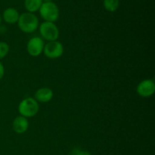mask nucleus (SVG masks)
<instances>
[{
  "label": "nucleus",
  "instance_id": "f257e3e1",
  "mask_svg": "<svg viewBox=\"0 0 155 155\" xmlns=\"http://www.w3.org/2000/svg\"><path fill=\"white\" fill-rule=\"evenodd\" d=\"M18 25L20 30L24 33H32L36 31L39 27V19L33 13L24 12L20 15Z\"/></svg>",
  "mask_w": 155,
  "mask_h": 155
},
{
  "label": "nucleus",
  "instance_id": "f03ea898",
  "mask_svg": "<svg viewBox=\"0 0 155 155\" xmlns=\"http://www.w3.org/2000/svg\"><path fill=\"white\" fill-rule=\"evenodd\" d=\"M39 103L32 97H28L23 99L18 105V112L20 115L26 118H30L36 116L39 112Z\"/></svg>",
  "mask_w": 155,
  "mask_h": 155
},
{
  "label": "nucleus",
  "instance_id": "7ed1b4c3",
  "mask_svg": "<svg viewBox=\"0 0 155 155\" xmlns=\"http://www.w3.org/2000/svg\"><path fill=\"white\" fill-rule=\"evenodd\" d=\"M41 18L47 22L54 23L60 15L58 6L53 2H44L39 10Z\"/></svg>",
  "mask_w": 155,
  "mask_h": 155
},
{
  "label": "nucleus",
  "instance_id": "20e7f679",
  "mask_svg": "<svg viewBox=\"0 0 155 155\" xmlns=\"http://www.w3.org/2000/svg\"><path fill=\"white\" fill-rule=\"evenodd\" d=\"M39 33L42 39L51 42L58 40L59 37V29L54 23L44 21L39 26Z\"/></svg>",
  "mask_w": 155,
  "mask_h": 155
},
{
  "label": "nucleus",
  "instance_id": "39448f33",
  "mask_svg": "<svg viewBox=\"0 0 155 155\" xmlns=\"http://www.w3.org/2000/svg\"><path fill=\"white\" fill-rule=\"evenodd\" d=\"M64 46L59 41H51L45 44L43 54L49 59H57L61 57L64 54Z\"/></svg>",
  "mask_w": 155,
  "mask_h": 155
},
{
  "label": "nucleus",
  "instance_id": "423d86ee",
  "mask_svg": "<svg viewBox=\"0 0 155 155\" xmlns=\"http://www.w3.org/2000/svg\"><path fill=\"white\" fill-rule=\"evenodd\" d=\"M45 43L44 40L39 36H34L29 39L27 44V53L32 57H38L43 52Z\"/></svg>",
  "mask_w": 155,
  "mask_h": 155
},
{
  "label": "nucleus",
  "instance_id": "0eeeda50",
  "mask_svg": "<svg viewBox=\"0 0 155 155\" xmlns=\"http://www.w3.org/2000/svg\"><path fill=\"white\" fill-rule=\"evenodd\" d=\"M136 92L142 98H149L155 92V83L153 80L147 79L141 81L136 87Z\"/></svg>",
  "mask_w": 155,
  "mask_h": 155
},
{
  "label": "nucleus",
  "instance_id": "6e6552de",
  "mask_svg": "<svg viewBox=\"0 0 155 155\" xmlns=\"http://www.w3.org/2000/svg\"><path fill=\"white\" fill-rule=\"evenodd\" d=\"M53 95V91L50 88L42 87L36 90L34 98L38 103H46L52 99Z\"/></svg>",
  "mask_w": 155,
  "mask_h": 155
},
{
  "label": "nucleus",
  "instance_id": "1a4fd4ad",
  "mask_svg": "<svg viewBox=\"0 0 155 155\" xmlns=\"http://www.w3.org/2000/svg\"><path fill=\"white\" fill-rule=\"evenodd\" d=\"M13 130L18 134H23L26 133L29 128V121L27 118L22 116H18L14 119L12 123Z\"/></svg>",
  "mask_w": 155,
  "mask_h": 155
},
{
  "label": "nucleus",
  "instance_id": "9d476101",
  "mask_svg": "<svg viewBox=\"0 0 155 155\" xmlns=\"http://www.w3.org/2000/svg\"><path fill=\"white\" fill-rule=\"evenodd\" d=\"M20 14L15 8H8L3 12L2 18L5 23L8 24H15L18 23Z\"/></svg>",
  "mask_w": 155,
  "mask_h": 155
},
{
  "label": "nucleus",
  "instance_id": "9b49d317",
  "mask_svg": "<svg viewBox=\"0 0 155 155\" xmlns=\"http://www.w3.org/2000/svg\"><path fill=\"white\" fill-rule=\"evenodd\" d=\"M42 3V0H24V7L27 12L34 14L39 10Z\"/></svg>",
  "mask_w": 155,
  "mask_h": 155
},
{
  "label": "nucleus",
  "instance_id": "f8f14e48",
  "mask_svg": "<svg viewBox=\"0 0 155 155\" xmlns=\"http://www.w3.org/2000/svg\"><path fill=\"white\" fill-rule=\"evenodd\" d=\"M103 6L104 9L109 12H114L119 8V0H103Z\"/></svg>",
  "mask_w": 155,
  "mask_h": 155
},
{
  "label": "nucleus",
  "instance_id": "ddd939ff",
  "mask_svg": "<svg viewBox=\"0 0 155 155\" xmlns=\"http://www.w3.org/2000/svg\"><path fill=\"white\" fill-rule=\"evenodd\" d=\"M9 51H10V47L8 44L3 41H0V60L5 58L8 54Z\"/></svg>",
  "mask_w": 155,
  "mask_h": 155
},
{
  "label": "nucleus",
  "instance_id": "4468645a",
  "mask_svg": "<svg viewBox=\"0 0 155 155\" xmlns=\"http://www.w3.org/2000/svg\"><path fill=\"white\" fill-rule=\"evenodd\" d=\"M73 155H91V154L87 151H83V150L76 149L74 151Z\"/></svg>",
  "mask_w": 155,
  "mask_h": 155
},
{
  "label": "nucleus",
  "instance_id": "2eb2a0df",
  "mask_svg": "<svg viewBox=\"0 0 155 155\" xmlns=\"http://www.w3.org/2000/svg\"><path fill=\"white\" fill-rule=\"evenodd\" d=\"M5 75V68L3 66V64H2V62L0 61V80L3 78Z\"/></svg>",
  "mask_w": 155,
  "mask_h": 155
},
{
  "label": "nucleus",
  "instance_id": "dca6fc26",
  "mask_svg": "<svg viewBox=\"0 0 155 155\" xmlns=\"http://www.w3.org/2000/svg\"><path fill=\"white\" fill-rule=\"evenodd\" d=\"M44 2H52V0H42Z\"/></svg>",
  "mask_w": 155,
  "mask_h": 155
},
{
  "label": "nucleus",
  "instance_id": "f3484780",
  "mask_svg": "<svg viewBox=\"0 0 155 155\" xmlns=\"http://www.w3.org/2000/svg\"><path fill=\"white\" fill-rule=\"evenodd\" d=\"M1 23H2V17H1V15H0V25H1Z\"/></svg>",
  "mask_w": 155,
  "mask_h": 155
},
{
  "label": "nucleus",
  "instance_id": "a211bd4d",
  "mask_svg": "<svg viewBox=\"0 0 155 155\" xmlns=\"http://www.w3.org/2000/svg\"><path fill=\"white\" fill-rule=\"evenodd\" d=\"M5 1H8V0H5Z\"/></svg>",
  "mask_w": 155,
  "mask_h": 155
}]
</instances>
